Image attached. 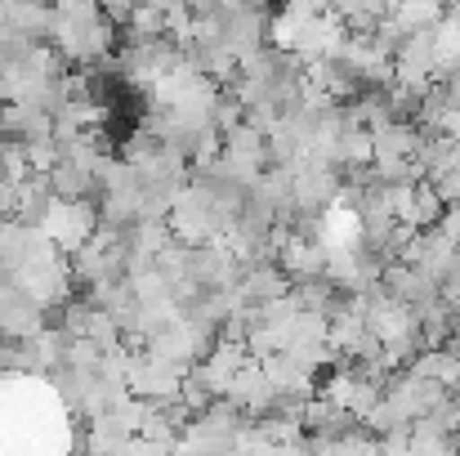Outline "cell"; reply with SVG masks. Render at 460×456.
<instances>
[{"mask_svg":"<svg viewBox=\"0 0 460 456\" xmlns=\"http://www.w3.org/2000/svg\"><path fill=\"white\" fill-rule=\"evenodd\" d=\"M407 371H416V376H425V380H438V385H447V389H456L460 385V358L447 349V344H438V349H420V353L411 358Z\"/></svg>","mask_w":460,"mask_h":456,"instance_id":"1","label":"cell"},{"mask_svg":"<svg viewBox=\"0 0 460 456\" xmlns=\"http://www.w3.org/2000/svg\"><path fill=\"white\" fill-rule=\"evenodd\" d=\"M434 228H438V233H443L447 242H456V246H460V201H452V206H443V219H438Z\"/></svg>","mask_w":460,"mask_h":456,"instance_id":"2","label":"cell"}]
</instances>
